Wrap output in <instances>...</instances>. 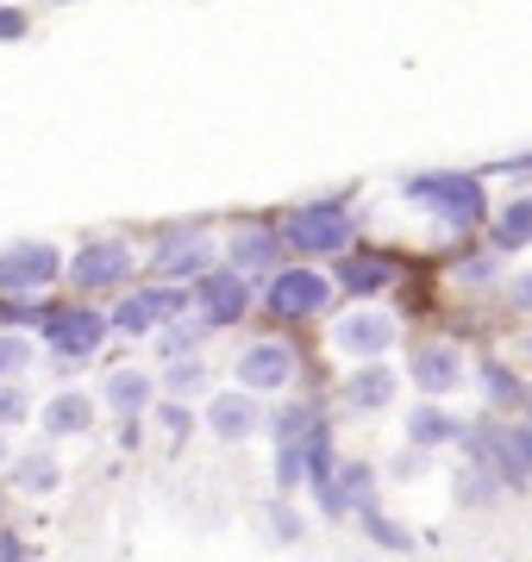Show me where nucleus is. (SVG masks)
<instances>
[{
	"label": "nucleus",
	"instance_id": "1",
	"mask_svg": "<svg viewBox=\"0 0 532 562\" xmlns=\"http://www.w3.org/2000/svg\"><path fill=\"white\" fill-rule=\"evenodd\" d=\"M401 194H408L413 206H426L432 220H445L451 232H470V225L489 220L483 176H464V169H420V176L401 181Z\"/></svg>",
	"mask_w": 532,
	"mask_h": 562
},
{
	"label": "nucleus",
	"instance_id": "2",
	"mask_svg": "<svg viewBox=\"0 0 532 562\" xmlns=\"http://www.w3.org/2000/svg\"><path fill=\"white\" fill-rule=\"evenodd\" d=\"M288 250H301V257H345L351 250V206L345 201H308L295 206L282 225Z\"/></svg>",
	"mask_w": 532,
	"mask_h": 562
},
{
	"label": "nucleus",
	"instance_id": "3",
	"mask_svg": "<svg viewBox=\"0 0 532 562\" xmlns=\"http://www.w3.org/2000/svg\"><path fill=\"white\" fill-rule=\"evenodd\" d=\"M470 462H489L501 487H527L532 482V425H489V431H464Z\"/></svg>",
	"mask_w": 532,
	"mask_h": 562
},
{
	"label": "nucleus",
	"instance_id": "4",
	"mask_svg": "<svg viewBox=\"0 0 532 562\" xmlns=\"http://www.w3.org/2000/svg\"><path fill=\"white\" fill-rule=\"evenodd\" d=\"M182 313H195V294L176 288V281H157V288H138V294H125V301L113 306V331L144 338V331H164V325L182 319Z\"/></svg>",
	"mask_w": 532,
	"mask_h": 562
},
{
	"label": "nucleus",
	"instance_id": "5",
	"mask_svg": "<svg viewBox=\"0 0 532 562\" xmlns=\"http://www.w3.org/2000/svg\"><path fill=\"white\" fill-rule=\"evenodd\" d=\"M57 276H63L57 244H7V250H0V294H13V301L44 294Z\"/></svg>",
	"mask_w": 532,
	"mask_h": 562
},
{
	"label": "nucleus",
	"instance_id": "6",
	"mask_svg": "<svg viewBox=\"0 0 532 562\" xmlns=\"http://www.w3.org/2000/svg\"><path fill=\"white\" fill-rule=\"evenodd\" d=\"M332 301V281L320 276V269H276L264 288V306L276 313V319H313V313H326Z\"/></svg>",
	"mask_w": 532,
	"mask_h": 562
},
{
	"label": "nucleus",
	"instance_id": "7",
	"mask_svg": "<svg viewBox=\"0 0 532 562\" xmlns=\"http://www.w3.org/2000/svg\"><path fill=\"white\" fill-rule=\"evenodd\" d=\"M107 331H113V319H101L95 306H57V313L44 319V344H51V357H63V362L95 357L107 344Z\"/></svg>",
	"mask_w": 532,
	"mask_h": 562
},
{
	"label": "nucleus",
	"instance_id": "8",
	"mask_svg": "<svg viewBox=\"0 0 532 562\" xmlns=\"http://www.w3.org/2000/svg\"><path fill=\"white\" fill-rule=\"evenodd\" d=\"M151 269L164 281H195L213 269V244H207L201 225H176V232H164V238L151 244Z\"/></svg>",
	"mask_w": 532,
	"mask_h": 562
},
{
	"label": "nucleus",
	"instance_id": "9",
	"mask_svg": "<svg viewBox=\"0 0 532 562\" xmlns=\"http://www.w3.org/2000/svg\"><path fill=\"white\" fill-rule=\"evenodd\" d=\"M195 306H201L207 325H239L251 313V276H239V269H207V276H195Z\"/></svg>",
	"mask_w": 532,
	"mask_h": 562
},
{
	"label": "nucleus",
	"instance_id": "10",
	"mask_svg": "<svg viewBox=\"0 0 532 562\" xmlns=\"http://www.w3.org/2000/svg\"><path fill=\"white\" fill-rule=\"evenodd\" d=\"M69 276H76V288H82V294L125 288V281H132V250H125L120 238H101V244H88V250H76Z\"/></svg>",
	"mask_w": 532,
	"mask_h": 562
},
{
	"label": "nucleus",
	"instance_id": "11",
	"mask_svg": "<svg viewBox=\"0 0 532 562\" xmlns=\"http://www.w3.org/2000/svg\"><path fill=\"white\" fill-rule=\"evenodd\" d=\"M288 257V238L276 232V225H245L239 238H232V250H225V269H239V276H276Z\"/></svg>",
	"mask_w": 532,
	"mask_h": 562
},
{
	"label": "nucleus",
	"instance_id": "12",
	"mask_svg": "<svg viewBox=\"0 0 532 562\" xmlns=\"http://www.w3.org/2000/svg\"><path fill=\"white\" fill-rule=\"evenodd\" d=\"M288 375H295V344H282V338H257L245 357H239V382H245L251 394L288 387Z\"/></svg>",
	"mask_w": 532,
	"mask_h": 562
},
{
	"label": "nucleus",
	"instance_id": "13",
	"mask_svg": "<svg viewBox=\"0 0 532 562\" xmlns=\"http://www.w3.org/2000/svg\"><path fill=\"white\" fill-rule=\"evenodd\" d=\"M332 344H339L345 357L376 362L383 350H395V319L389 313H345V319L332 325Z\"/></svg>",
	"mask_w": 532,
	"mask_h": 562
},
{
	"label": "nucleus",
	"instance_id": "14",
	"mask_svg": "<svg viewBox=\"0 0 532 562\" xmlns=\"http://www.w3.org/2000/svg\"><path fill=\"white\" fill-rule=\"evenodd\" d=\"M257 425H264V406L251 401V387H239V394H213V401H207V431H213L220 443H245Z\"/></svg>",
	"mask_w": 532,
	"mask_h": 562
},
{
	"label": "nucleus",
	"instance_id": "15",
	"mask_svg": "<svg viewBox=\"0 0 532 562\" xmlns=\"http://www.w3.org/2000/svg\"><path fill=\"white\" fill-rule=\"evenodd\" d=\"M395 276H401V262H395V257H369V250H345L339 288H345L351 301H369V294H383V288H389Z\"/></svg>",
	"mask_w": 532,
	"mask_h": 562
},
{
	"label": "nucleus",
	"instance_id": "16",
	"mask_svg": "<svg viewBox=\"0 0 532 562\" xmlns=\"http://www.w3.org/2000/svg\"><path fill=\"white\" fill-rule=\"evenodd\" d=\"M413 382L426 387V394H457L464 357H457L451 344H420V350H413Z\"/></svg>",
	"mask_w": 532,
	"mask_h": 562
},
{
	"label": "nucleus",
	"instance_id": "17",
	"mask_svg": "<svg viewBox=\"0 0 532 562\" xmlns=\"http://www.w3.org/2000/svg\"><path fill=\"white\" fill-rule=\"evenodd\" d=\"M408 443L413 450H439V443H464V419L445 406H413L408 413Z\"/></svg>",
	"mask_w": 532,
	"mask_h": 562
},
{
	"label": "nucleus",
	"instance_id": "18",
	"mask_svg": "<svg viewBox=\"0 0 532 562\" xmlns=\"http://www.w3.org/2000/svg\"><path fill=\"white\" fill-rule=\"evenodd\" d=\"M44 419V438H82L95 425V401L88 394H51V406L38 413Z\"/></svg>",
	"mask_w": 532,
	"mask_h": 562
},
{
	"label": "nucleus",
	"instance_id": "19",
	"mask_svg": "<svg viewBox=\"0 0 532 562\" xmlns=\"http://www.w3.org/2000/svg\"><path fill=\"white\" fill-rule=\"evenodd\" d=\"M151 375L144 369H120V375H107V387H101V401H107V413H120V419H138L144 406H151Z\"/></svg>",
	"mask_w": 532,
	"mask_h": 562
},
{
	"label": "nucleus",
	"instance_id": "20",
	"mask_svg": "<svg viewBox=\"0 0 532 562\" xmlns=\"http://www.w3.org/2000/svg\"><path fill=\"white\" fill-rule=\"evenodd\" d=\"M389 401H395V369H383V362H364L345 382V406H357V413H376Z\"/></svg>",
	"mask_w": 532,
	"mask_h": 562
},
{
	"label": "nucleus",
	"instance_id": "21",
	"mask_svg": "<svg viewBox=\"0 0 532 562\" xmlns=\"http://www.w3.org/2000/svg\"><path fill=\"white\" fill-rule=\"evenodd\" d=\"M207 331H213V325H207L201 313H182V319H169L164 331H157V357H164V362H176V357H201Z\"/></svg>",
	"mask_w": 532,
	"mask_h": 562
},
{
	"label": "nucleus",
	"instance_id": "22",
	"mask_svg": "<svg viewBox=\"0 0 532 562\" xmlns=\"http://www.w3.org/2000/svg\"><path fill=\"white\" fill-rule=\"evenodd\" d=\"M532 244V194L501 206V220H495V250L508 257V250H527Z\"/></svg>",
	"mask_w": 532,
	"mask_h": 562
},
{
	"label": "nucleus",
	"instance_id": "23",
	"mask_svg": "<svg viewBox=\"0 0 532 562\" xmlns=\"http://www.w3.org/2000/svg\"><path fill=\"white\" fill-rule=\"evenodd\" d=\"M13 482H20L25 494H57L63 469H57V457H51V450H25V457L13 462Z\"/></svg>",
	"mask_w": 532,
	"mask_h": 562
},
{
	"label": "nucleus",
	"instance_id": "24",
	"mask_svg": "<svg viewBox=\"0 0 532 562\" xmlns=\"http://www.w3.org/2000/svg\"><path fill=\"white\" fill-rule=\"evenodd\" d=\"M339 506H345V513L376 506V475H369V462H339Z\"/></svg>",
	"mask_w": 532,
	"mask_h": 562
},
{
	"label": "nucleus",
	"instance_id": "25",
	"mask_svg": "<svg viewBox=\"0 0 532 562\" xmlns=\"http://www.w3.org/2000/svg\"><path fill=\"white\" fill-rule=\"evenodd\" d=\"M464 506H489L501 494V475H495L489 462H470V469H457V487H451Z\"/></svg>",
	"mask_w": 532,
	"mask_h": 562
},
{
	"label": "nucleus",
	"instance_id": "26",
	"mask_svg": "<svg viewBox=\"0 0 532 562\" xmlns=\"http://www.w3.org/2000/svg\"><path fill=\"white\" fill-rule=\"evenodd\" d=\"M476 382H483L489 406H520V401H527V382H520L513 369H501V362H483V369H476Z\"/></svg>",
	"mask_w": 532,
	"mask_h": 562
},
{
	"label": "nucleus",
	"instance_id": "27",
	"mask_svg": "<svg viewBox=\"0 0 532 562\" xmlns=\"http://www.w3.org/2000/svg\"><path fill=\"white\" fill-rule=\"evenodd\" d=\"M308 438V431H301ZM301 438H276V487L282 494H295V487L308 482V450H301Z\"/></svg>",
	"mask_w": 532,
	"mask_h": 562
},
{
	"label": "nucleus",
	"instance_id": "28",
	"mask_svg": "<svg viewBox=\"0 0 532 562\" xmlns=\"http://www.w3.org/2000/svg\"><path fill=\"white\" fill-rule=\"evenodd\" d=\"M357 519H364V531H369L376 543H383V550H413V531H408V525H395L389 513H383V506H364Z\"/></svg>",
	"mask_w": 532,
	"mask_h": 562
},
{
	"label": "nucleus",
	"instance_id": "29",
	"mask_svg": "<svg viewBox=\"0 0 532 562\" xmlns=\"http://www.w3.org/2000/svg\"><path fill=\"white\" fill-rule=\"evenodd\" d=\"M25 362H32V338H20V331H0V382H13Z\"/></svg>",
	"mask_w": 532,
	"mask_h": 562
},
{
	"label": "nucleus",
	"instance_id": "30",
	"mask_svg": "<svg viewBox=\"0 0 532 562\" xmlns=\"http://www.w3.org/2000/svg\"><path fill=\"white\" fill-rule=\"evenodd\" d=\"M169 387H176V394H195V387H207V362H201V357H176V362H169Z\"/></svg>",
	"mask_w": 532,
	"mask_h": 562
},
{
	"label": "nucleus",
	"instance_id": "31",
	"mask_svg": "<svg viewBox=\"0 0 532 562\" xmlns=\"http://www.w3.org/2000/svg\"><path fill=\"white\" fill-rule=\"evenodd\" d=\"M501 276V250H483V257L457 262V281H495Z\"/></svg>",
	"mask_w": 532,
	"mask_h": 562
},
{
	"label": "nucleus",
	"instance_id": "32",
	"mask_svg": "<svg viewBox=\"0 0 532 562\" xmlns=\"http://www.w3.org/2000/svg\"><path fill=\"white\" fill-rule=\"evenodd\" d=\"M25 419V394L13 382H0V431H7V425H20Z\"/></svg>",
	"mask_w": 532,
	"mask_h": 562
},
{
	"label": "nucleus",
	"instance_id": "33",
	"mask_svg": "<svg viewBox=\"0 0 532 562\" xmlns=\"http://www.w3.org/2000/svg\"><path fill=\"white\" fill-rule=\"evenodd\" d=\"M413 475H426V450H408V457H395V482H413Z\"/></svg>",
	"mask_w": 532,
	"mask_h": 562
},
{
	"label": "nucleus",
	"instance_id": "34",
	"mask_svg": "<svg viewBox=\"0 0 532 562\" xmlns=\"http://www.w3.org/2000/svg\"><path fill=\"white\" fill-rule=\"evenodd\" d=\"M508 306L532 313V269H527V276H513V281H508Z\"/></svg>",
	"mask_w": 532,
	"mask_h": 562
},
{
	"label": "nucleus",
	"instance_id": "35",
	"mask_svg": "<svg viewBox=\"0 0 532 562\" xmlns=\"http://www.w3.org/2000/svg\"><path fill=\"white\" fill-rule=\"evenodd\" d=\"M269 513H276V538H301V519L288 513V501H276Z\"/></svg>",
	"mask_w": 532,
	"mask_h": 562
},
{
	"label": "nucleus",
	"instance_id": "36",
	"mask_svg": "<svg viewBox=\"0 0 532 562\" xmlns=\"http://www.w3.org/2000/svg\"><path fill=\"white\" fill-rule=\"evenodd\" d=\"M164 431L169 438H182L188 431V406H164Z\"/></svg>",
	"mask_w": 532,
	"mask_h": 562
},
{
	"label": "nucleus",
	"instance_id": "37",
	"mask_svg": "<svg viewBox=\"0 0 532 562\" xmlns=\"http://www.w3.org/2000/svg\"><path fill=\"white\" fill-rule=\"evenodd\" d=\"M20 32H25L20 13H0V38H20Z\"/></svg>",
	"mask_w": 532,
	"mask_h": 562
},
{
	"label": "nucleus",
	"instance_id": "38",
	"mask_svg": "<svg viewBox=\"0 0 532 562\" xmlns=\"http://www.w3.org/2000/svg\"><path fill=\"white\" fill-rule=\"evenodd\" d=\"M0 562H25V550L13 538H7V531H0Z\"/></svg>",
	"mask_w": 532,
	"mask_h": 562
},
{
	"label": "nucleus",
	"instance_id": "39",
	"mask_svg": "<svg viewBox=\"0 0 532 562\" xmlns=\"http://www.w3.org/2000/svg\"><path fill=\"white\" fill-rule=\"evenodd\" d=\"M520 406H527V413H532V387H527V401H520Z\"/></svg>",
	"mask_w": 532,
	"mask_h": 562
},
{
	"label": "nucleus",
	"instance_id": "40",
	"mask_svg": "<svg viewBox=\"0 0 532 562\" xmlns=\"http://www.w3.org/2000/svg\"><path fill=\"white\" fill-rule=\"evenodd\" d=\"M0 457H7V438H0Z\"/></svg>",
	"mask_w": 532,
	"mask_h": 562
},
{
	"label": "nucleus",
	"instance_id": "41",
	"mask_svg": "<svg viewBox=\"0 0 532 562\" xmlns=\"http://www.w3.org/2000/svg\"><path fill=\"white\" fill-rule=\"evenodd\" d=\"M527 357H532V338H527Z\"/></svg>",
	"mask_w": 532,
	"mask_h": 562
}]
</instances>
